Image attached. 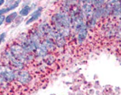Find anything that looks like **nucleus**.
Returning <instances> with one entry per match:
<instances>
[{"mask_svg":"<svg viewBox=\"0 0 121 95\" xmlns=\"http://www.w3.org/2000/svg\"><path fill=\"white\" fill-rule=\"evenodd\" d=\"M104 7H99V8H95L94 10H93V14H92V17L94 18V19H99L101 17H103L104 16Z\"/></svg>","mask_w":121,"mask_h":95,"instance_id":"6e6552de","label":"nucleus"},{"mask_svg":"<svg viewBox=\"0 0 121 95\" xmlns=\"http://www.w3.org/2000/svg\"><path fill=\"white\" fill-rule=\"evenodd\" d=\"M105 2H106V0H91V4H92V5L95 6V8L103 7Z\"/></svg>","mask_w":121,"mask_h":95,"instance_id":"f8f14e48","label":"nucleus"},{"mask_svg":"<svg viewBox=\"0 0 121 95\" xmlns=\"http://www.w3.org/2000/svg\"><path fill=\"white\" fill-rule=\"evenodd\" d=\"M7 69V66L6 65H0V76L1 77H4L5 72Z\"/></svg>","mask_w":121,"mask_h":95,"instance_id":"4468645a","label":"nucleus"},{"mask_svg":"<svg viewBox=\"0 0 121 95\" xmlns=\"http://www.w3.org/2000/svg\"><path fill=\"white\" fill-rule=\"evenodd\" d=\"M5 0H0V7L3 5H5Z\"/></svg>","mask_w":121,"mask_h":95,"instance_id":"6ab92c4d","label":"nucleus"},{"mask_svg":"<svg viewBox=\"0 0 121 95\" xmlns=\"http://www.w3.org/2000/svg\"><path fill=\"white\" fill-rule=\"evenodd\" d=\"M17 17H18L17 12H13V13H11L10 15H8L5 17V23H7V24L12 23L13 22H15V20Z\"/></svg>","mask_w":121,"mask_h":95,"instance_id":"9d476101","label":"nucleus"},{"mask_svg":"<svg viewBox=\"0 0 121 95\" xmlns=\"http://www.w3.org/2000/svg\"><path fill=\"white\" fill-rule=\"evenodd\" d=\"M32 6H29V5H25L22 9L19 12V15L22 17H25V16H27V15L30 14V12L32 11Z\"/></svg>","mask_w":121,"mask_h":95,"instance_id":"9b49d317","label":"nucleus"},{"mask_svg":"<svg viewBox=\"0 0 121 95\" xmlns=\"http://www.w3.org/2000/svg\"><path fill=\"white\" fill-rule=\"evenodd\" d=\"M5 57L7 60H8V61H10V60L12 59V57H14V56H13L12 52L10 51V49L5 50Z\"/></svg>","mask_w":121,"mask_h":95,"instance_id":"ddd939ff","label":"nucleus"},{"mask_svg":"<svg viewBox=\"0 0 121 95\" xmlns=\"http://www.w3.org/2000/svg\"><path fill=\"white\" fill-rule=\"evenodd\" d=\"M43 42V44L46 46V48L48 49V50H53L55 49L56 44H55V42L53 41V40L49 39V38H45Z\"/></svg>","mask_w":121,"mask_h":95,"instance_id":"1a4fd4ad","label":"nucleus"},{"mask_svg":"<svg viewBox=\"0 0 121 95\" xmlns=\"http://www.w3.org/2000/svg\"><path fill=\"white\" fill-rule=\"evenodd\" d=\"M15 2V0H5V4L6 6H9V5H13Z\"/></svg>","mask_w":121,"mask_h":95,"instance_id":"f3484780","label":"nucleus"},{"mask_svg":"<svg viewBox=\"0 0 121 95\" xmlns=\"http://www.w3.org/2000/svg\"><path fill=\"white\" fill-rule=\"evenodd\" d=\"M32 80V76L30 73L26 70H21L19 71V74L17 76V81L21 83L22 84H29Z\"/></svg>","mask_w":121,"mask_h":95,"instance_id":"f03ea898","label":"nucleus"},{"mask_svg":"<svg viewBox=\"0 0 121 95\" xmlns=\"http://www.w3.org/2000/svg\"><path fill=\"white\" fill-rule=\"evenodd\" d=\"M5 17L6 16H5V15H0V26L3 24L4 23H5Z\"/></svg>","mask_w":121,"mask_h":95,"instance_id":"a211bd4d","label":"nucleus"},{"mask_svg":"<svg viewBox=\"0 0 121 95\" xmlns=\"http://www.w3.org/2000/svg\"><path fill=\"white\" fill-rule=\"evenodd\" d=\"M87 35H88V28H87V25L83 24L81 27V29L77 31V40H78V43L81 44L86 40Z\"/></svg>","mask_w":121,"mask_h":95,"instance_id":"7ed1b4c3","label":"nucleus"},{"mask_svg":"<svg viewBox=\"0 0 121 95\" xmlns=\"http://www.w3.org/2000/svg\"><path fill=\"white\" fill-rule=\"evenodd\" d=\"M81 11L84 15L85 20H89L92 17L93 14V5L91 3H83L81 6Z\"/></svg>","mask_w":121,"mask_h":95,"instance_id":"f257e3e1","label":"nucleus"},{"mask_svg":"<svg viewBox=\"0 0 121 95\" xmlns=\"http://www.w3.org/2000/svg\"><path fill=\"white\" fill-rule=\"evenodd\" d=\"M54 42H55L56 44V47H58V48H62L64 44H65V37H63V36L61 35L60 33H59L58 31H57V33H56L55 35V38H54Z\"/></svg>","mask_w":121,"mask_h":95,"instance_id":"0eeeda50","label":"nucleus"},{"mask_svg":"<svg viewBox=\"0 0 121 95\" xmlns=\"http://www.w3.org/2000/svg\"><path fill=\"white\" fill-rule=\"evenodd\" d=\"M48 49L46 48V46L43 44V42H41V45L38 49H36L35 56L36 57H45L47 53H48Z\"/></svg>","mask_w":121,"mask_h":95,"instance_id":"423d86ee","label":"nucleus"},{"mask_svg":"<svg viewBox=\"0 0 121 95\" xmlns=\"http://www.w3.org/2000/svg\"><path fill=\"white\" fill-rule=\"evenodd\" d=\"M45 61H46V63H47L48 65H51V64H52V62L54 61V57H53V56H52V55L48 56V57H46Z\"/></svg>","mask_w":121,"mask_h":95,"instance_id":"2eb2a0df","label":"nucleus"},{"mask_svg":"<svg viewBox=\"0 0 121 95\" xmlns=\"http://www.w3.org/2000/svg\"><path fill=\"white\" fill-rule=\"evenodd\" d=\"M10 62L11 65L16 69V70L18 71H21V70H24V68H25V63H23L21 60L17 59L16 57H12V59L9 61Z\"/></svg>","mask_w":121,"mask_h":95,"instance_id":"20e7f679","label":"nucleus"},{"mask_svg":"<svg viewBox=\"0 0 121 95\" xmlns=\"http://www.w3.org/2000/svg\"><path fill=\"white\" fill-rule=\"evenodd\" d=\"M5 37H6V32H2V33L0 34V45H1L2 42L5 41Z\"/></svg>","mask_w":121,"mask_h":95,"instance_id":"dca6fc26","label":"nucleus"},{"mask_svg":"<svg viewBox=\"0 0 121 95\" xmlns=\"http://www.w3.org/2000/svg\"><path fill=\"white\" fill-rule=\"evenodd\" d=\"M42 11H43V8H42V7H38L35 11H34V12L32 13V15L30 16V18L26 21L25 23H26V24H30V23H34V22L36 21L37 19H39V17H40L41 15H42Z\"/></svg>","mask_w":121,"mask_h":95,"instance_id":"39448f33","label":"nucleus"}]
</instances>
